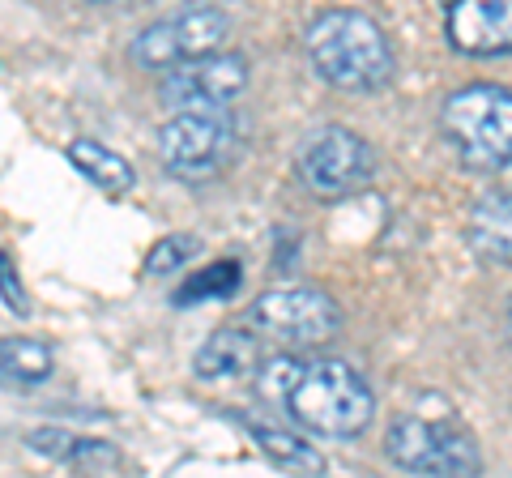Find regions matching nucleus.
Masks as SVG:
<instances>
[{
  "label": "nucleus",
  "mask_w": 512,
  "mask_h": 478,
  "mask_svg": "<svg viewBox=\"0 0 512 478\" xmlns=\"http://www.w3.org/2000/svg\"><path fill=\"white\" fill-rule=\"evenodd\" d=\"M303 47H308V60L320 82L346 94L384 90L397 73V56L384 26L359 9L320 13L308 26V35H303Z\"/></svg>",
  "instance_id": "nucleus-1"
},
{
  "label": "nucleus",
  "mask_w": 512,
  "mask_h": 478,
  "mask_svg": "<svg viewBox=\"0 0 512 478\" xmlns=\"http://www.w3.org/2000/svg\"><path fill=\"white\" fill-rule=\"evenodd\" d=\"M440 133L461 167L478 175L512 167V90L495 82L453 90L440 107Z\"/></svg>",
  "instance_id": "nucleus-2"
},
{
  "label": "nucleus",
  "mask_w": 512,
  "mask_h": 478,
  "mask_svg": "<svg viewBox=\"0 0 512 478\" xmlns=\"http://www.w3.org/2000/svg\"><path fill=\"white\" fill-rule=\"evenodd\" d=\"M291 419L312 436L325 440H350L367 432L376 414V393L367 380L342 359H316L303 368L295 393L282 406Z\"/></svg>",
  "instance_id": "nucleus-3"
},
{
  "label": "nucleus",
  "mask_w": 512,
  "mask_h": 478,
  "mask_svg": "<svg viewBox=\"0 0 512 478\" xmlns=\"http://www.w3.org/2000/svg\"><path fill=\"white\" fill-rule=\"evenodd\" d=\"M384 453L393 466L423 478H478L483 474V449L470 427L457 419H427V414H402L384 436Z\"/></svg>",
  "instance_id": "nucleus-4"
},
{
  "label": "nucleus",
  "mask_w": 512,
  "mask_h": 478,
  "mask_svg": "<svg viewBox=\"0 0 512 478\" xmlns=\"http://www.w3.org/2000/svg\"><path fill=\"white\" fill-rule=\"evenodd\" d=\"M158 163L175 180H214L239 154V124L231 111H188L158 129Z\"/></svg>",
  "instance_id": "nucleus-5"
},
{
  "label": "nucleus",
  "mask_w": 512,
  "mask_h": 478,
  "mask_svg": "<svg viewBox=\"0 0 512 478\" xmlns=\"http://www.w3.org/2000/svg\"><path fill=\"white\" fill-rule=\"evenodd\" d=\"M295 175H299V184L308 188L312 197L342 201V197H350V193H359V188L372 184L376 154L355 129L325 124V129H312L308 137L299 141Z\"/></svg>",
  "instance_id": "nucleus-6"
},
{
  "label": "nucleus",
  "mask_w": 512,
  "mask_h": 478,
  "mask_svg": "<svg viewBox=\"0 0 512 478\" xmlns=\"http://www.w3.org/2000/svg\"><path fill=\"white\" fill-rule=\"evenodd\" d=\"M248 329L261 342L320 346L342 329V308L338 299L316 291V286H278V291H265L252 299Z\"/></svg>",
  "instance_id": "nucleus-7"
},
{
  "label": "nucleus",
  "mask_w": 512,
  "mask_h": 478,
  "mask_svg": "<svg viewBox=\"0 0 512 478\" xmlns=\"http://www.w3.org/2000/svg\"><path fill=\"white\" fill-rule=\"evenodd\" d=\"M231 30V18L214 5H188L175 9L167 18L150 22L141 35L133 39V60L141 69L154 73H175L192 65V60H205L222 52V39Z\"/></svg>",
  "instance_id": "nucleus-8"
},
{
  "label": "nucleus",
  "mask_w": 512,
  "mask_h": 478,
  "mask_svg": "<svg viewBox=\"0 0 512 478\" xmlns=\"http://www.w3.org/2000/svg\"><path fill=\"white\" fill-rule=\"evenodd\" d=\"M252 69L248 56L239 52H214L205 60L175 69L163 77V103L171 107V116H188V111H227L231 99L248 90Z\"/></svg>",
  "instance_id": "nucleus-9"
},
{
  "label": "nucleus",
  "mask_w": 512,
  "mask_h": 478,
  "mask_svg": "<svg viewBox=\"0 0 512 478\" xmlns=\"http://www.w3.org/2000/svg\"><path fill=\"white\" fill-rule=\"evenodd\" d=\"M444 35L466 56H512V0H461V5H448Z\"/></svg>",
  "instance_id": "nucleus-10"
},
{
  "label": "nucleus",
  "mask_w": 512,
  "mask_h": 478,
  "mask_svg": "<svg viewBox=\"0 0 512 478\" xmlns=\"http://www.w3.org/2000/svg\"><path fill=\"white\" fill-rule=\"evenodd\" d=\"M265 368V346L248 325L214 329L192 355V372L210 385H239Z\"/></svg>",
  "instance_id": "nucleus-11"
},
{
  "label": "nucleus",
  "mask_w": 512,
  "mask_h": 478,
  "mask_svg": "<svg viewBox=\"0 0 512 478\" xmlns=\"http://www.w3.org/2000/svg\"><path fill=\"white\" fill-rule=\"evenodd\" d=\"M470 248L491 265H512V193H483L466 214Z\"/></svg>",
  "instance_id": "nucleus-12"
},
{
  "label": "nucleus",
  "mask_w": 512,
  "mask_h": 478,
  "mask_svg": "<svg viewBox=\"0 0 512 478\" xmlns=\"http://www.w3.org/2000/svg\"><path fill=\"white\" fill-rule=\"evenodd\" d=\"M248 432L256 440V449H261L269 461H274L278 470L286 474H299V478H320L329 466H325V453L312 449V440H303L295 432H286V427H269V423H248Z\"/></svg>",
  "instance_id": "nucleus-13"
},
{
  "label": "nucleus",
  "mask_w": 512,
  "mask_h": 478,
  "mask_svg": "<svg viewBox=\"0 0 512 478\" xmlns=\"http://www.w3.org/2000/svg\"><path fill=\"white\" fill-rule=\"evenodd\" d=\"M69 163L86 175L90 184H99L107 188V193H128L133 188V163H128L124 154H116L111 146H103V141H94V137H77L69 141Z\"/></svg>",
  "instance_id": "nucleus-14"
},
{
  "label": "nucleus",
  "mask_w": 512,
  "mask_h": 478,
  "mask_svg": "<svg viewBox=\"0 0 512 478\" xmlns=\"http://www.w3.org/2000/svg\"><path fill=\"white\" fill-rule=\"evenodd\" d=\"M56 368L52 346L39 338H0V380L9 385H43Z\"/></svg>",
  "instance_id": "nucleus-15"
},
{
  "label": "nucleus",
  "mask_w": 512,
  "mask_h": 478,
  "mask_svg": "<svg viewBox=\"0 0 512 478\" xmlns=\"http://www.w3.org/2000/svg\"><path fill=\"white\" fill-rule=\"evenodd\" d=\"M239 278L244 269L239 261H218L210 269H201L197 278H188L180 291H175V304H201V299H231L239 291Z\"/></svg>",
  "instance_id": "nucleus-16"
},
{
  "label": "nucleus",
  "mask_w": 512,
  "mask_h": 478,
  "mask_svg": "<svg viewBox=\"0 0 512 478\" xmlns=\"http://www.w3.org/2000/svg\"><path fill=\"white\" fill-rule=\"evenodd\" d=\"M308 363H299L291 355H278V359H265V368L256 372V389H261L265 402H274V406H286V397L295 393L299 385V376Z\"/></svg>",
  "instance_id": "nucleus-17"
},
{
  "label": "nucleus",
  "mask_w": 512,
  "mask_h": 478,
  "mask_svg": "<svg viewBox=\"0 0 512 478\" xmlns=\"http://www.w3.org/2000/svg\"><path fill=\"white\" fill-rule=\"evenodd\" d=\"M197 248H201L197 235H167V239H158L154 252L146 257V274H150V278L175 274V269H184L192 257H197Z\"/></svg>",
  "instance_id": "nucleus-18"
},
{
  "label": "nucleus",
  "mask_w": 512,
  "mask_h": 478,
  "mask_svg": "<svg viewBox=\"0 0 512 478\" xmlns=\"http://www.w3.org/2000/svg\"><path fill=\"white\" fill-rule=\"evenodd\" d=\"M77 440H82V436L64 432V427H35V432L26 436V444H30V449H35L39 457H56V461H73Z\"/></svg>",
  "instance_id": "nucleus-19"
},
{
  "label": "nucleus",
  "mask_w": 512,
  "mask_h": 478,
  "mask_svg": "<svg viewBox=\"0 0 512 478\" xmlns=\"http://www.w3.org/2000/svg\"><path fill=\"white\" fill-rule=\"evenodd\" d=\"M0 299L13 308V312H26V291H22V282H18V265H13L9 252H0Z\"/></svg>",
  "instance_id": "nucleus-20"
},
{
  "label": "nucleus",
  "mask_w": 512,
  "mask_h": 478,
  "mask_svg": "<svg viewBox=\"0 0 512 478\" xmlns=\"http://www.w3.org/2000/svg\"><path fill=\"white\" fill-rule=\"evenodd\" d=\"M508 325H512V295H508Z\"/></svg>",
  "instance_id": "nucleus-21"
}]
</instances>
